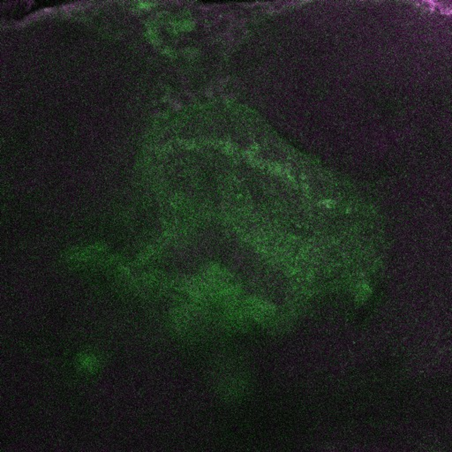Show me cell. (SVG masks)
<instances>
[{
    "label": "cell",
    "instance_id": "cell-1",
    "mask_svg": "<svg viewBox=\"0 0 452 452\" xmlns=\"http://www.w3.org/2000/svg\"><path fill=\"white\" fill-rule=\"evenodd\" d=\"M78 364L86 371L94 372L100 367V360L94 354L85 352L78 357Z\"/></svg>",
    "mask_w": 452,
    "mask_h": 452
}]
</instances>
